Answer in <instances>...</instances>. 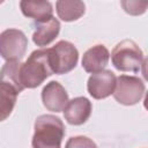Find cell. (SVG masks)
<instances>
[{"mask_svg":"<svg viewBox=\"0 0 148 148\" xmlns=\"http://www.w3.org/2000/svg\"><path fill=\"white\" fill-rule=\"evenodd\" d=\"M53 74L51 64L49 49H40L34 51L25 62L22 64L20 71L21 83L23 88H36L40 86L46 77Z\"/></svg>","mask_w":148,"mask_h":148,"instance_id":"obj_1","label":"cell"},{"mask_svg":"<svg viewBox=\"0 0 148 148\" xmlns=\"http://www.w3.org/2000/svg\"><path fill=\"white\" fill-rule=\"evenodd\" d=\"M65 125L59 117L42 114L35 121L32 148H61Z\"/></svg>","mask_w":148,"mask_h":148,"instance_id":"obj_2","label":"cell"},{"mask_svg":"<svg viewBox=\"0 0 148 148\" xmlns=\"http://www.w3.org/2000/svg\"><path fill=\"white\" fill-rule=\"evenodd\" d=\"M111 60L118 71L136 73L142 66L143 53L135 42L124 39L112 50Z\"/></svg>","mask_w":148,"mask_h":148,"instance_id":"obj_3","label":"cell"},{"mask_svg":"<svg viewBox=\"0 0 148 148\" xmlns=\"http://www.w3.org/2000/svg\"><path fill=\"white\" fill-rule=\"evenodd\" d=\"M49 56L54 74H66L71 72L75 68L79 60V52L76 47L67 40H60L49 49Z\"/></svg>","mask_w":148,"mask_h":148,"instance_id":"obj_4","label":"cell"},{"mask_svg":"<svg viewBox=\"0 0 148 148\" xmlns=\"http://www.w3.org/2000/svg\"><path fill=\"white\" fill-rule=\"evenodd\" d=\"M28 39L18 29H7L0 35V53L7 61H20L25 54Z\"/></svg>","mask_w":148,"mask_h":148,"instance_id":"obj_5","label":"cell"},{"mask_svg":"<svg viewBox=\"0 0 148 148\" xmlns=\"http://www.w3.org/2000/svg\"><path fill=\"white\" fill-rule=\"evenodd\" d=\"M143 94L145 84L141 79L130 75H120L117 77L113 97L118 103L123 105H134L140 102Z\"/></svg>","mask_w":148,"mask_h":148,"instance_id":"obj_6","label":"cell"},{"mask_svg":"<svg viewBox=\"0 0 148 148\" xmlns=\"http://www.w3.org/2000/svg\"><path fill=\"white\" fill-rule=\"evenodd\" d=\"M117 77L111 71H102L90 75L88 80V92L96 99H102L114 92Z\"/></svg>","mask_w":148,"mask_h":148,"instance_id":"obj_7","label":"cell"},{"mask_svg":"<svg viewBox=\"0 0 148 148\" xmlns=\"http://www.w3.org/2000/svg\"><path fill=\"white\" fill-rule=\"evenodd\" d=\"M42 101L44 106L52 112L64 111L69 102L66 89L57 81H51L43 88Z\"/></svg>","mask_w":148,"mask_h":148,"instance_id":"obj_8","label":"cell"},{"mask_svg":"<svg viewBox=\"0 0 148 148\" xmlns=\"http://www.w3.org/2000/svg\"><path fill=\"white\" fill-rule=\"evenodd\" d=\"M91 114V103L86 97H75L71 99L64 110V117L71 125L84 124Z\"/></svg>","mask_w":148,"mask_h":148,"instance_id":"obj_9","label":"cell"},{"mask_svg":"<svg viewBox=\"0 0 148 148\" xmlns=\"http://www.w3.org/2000/svg\"><path fill=\"white\" fill-rule=\"evenodd\" d=\"M110 53L104 45H95L87 50L82 58V67L88 73H98L104 71L109 62Z\"/></svg>","mask_w":148,"mask_h":148,"instance_id":"obj_10","label":"cell"},{"mask_svg":"<svg viewBox=\"0 0 148 148\" xmlns=\"http://www.w3.org/2000/svg\"><path fill=\"white\" fill-rule=\"evenodd\" d=\"M60 31V23L57 18L51 17L47 21L36 23V30L32 35V40L37 46H46L56 39Z\"/></svg>","mask_w":148,"mask_h":148,"instance_id":"obj_11","label":"cell"},{"mask_svg":"<svg viewBox=\"0 0 148 148\" xmlns=\"http://www.w3.org/2000/svg\"><path fill=\"white\" fill-rule=\"evenodd\" d=\"M20 7L24 16L31 17L37 22L47 21L51 17H53L52 5L49 1L23 0L20 2Z\"/></svg>","mask_w":148,"mask_h":148,"instance_id":"obj_12","label":"cell"},{"mask_svg":"<svg viewBox=\"0 0 148 148\" xmlns=\"http://www.w3.org/2000/svg\"><path fill=\"white\" fill-rule=\"evenodd\" d=\"M21 91L12 83L0 82V114L1 120H5L13 111L17 95Z\"/></svg>","mask_w":148,"mask_h":148,"instance_id":"obj_13","label":"cell"},{"mask_svg":"<svg viewBox=\"0 0 148 148\" xmlns=\"http://www.w3.org/2000/svg\"><path fill=\"white\" fill-rule=\"evenodd\" d=\"M56 7L58 16L65 22L79 20L86 10V5L82 1H57Z\"/></svg>","mask_w":148,"mask_h":148,"instance_id":"obj_14","label":"cell"},{"mask_svg":"<svg viewBox=\"0 0 148 148\" xmlns=\"http://www.w3.org/2000/svg\"><path fill=\"white\" fill-rule=\"evenodd\" d=\"M21 66L22 64L20 61H7L1 68V81L14 84L20 91L24 89L20 77Z\"/></svg>","mask_w":148,"mask_h":148,"instance_id":"obj_15","label":"cell"},{"mask_svg":"<svg viewBox=\"0 0 148 148\" xmlns=\"http://www.w3.org/2000/svg\"><path fill=\"white\" fill-rule=\"evenodd\" d=\"M124 10L131 15H141L148 8V1H139V0H126L120 2Z\"/></svg>","mask_w":148,"mask_h":148,"instance_id":"obj_16","label":"cell"},{"mask_svg":"<svg viewBox=\"0 0 148 148\" xmlns=\"http://www.w3.org/2000/svg\"><path fill=\"white\" fill-rule=\"evenodd\" d=\"M65 148H97V146L91 139L83 135H79L68 139Z\"/></svg>","mask_w":148,"mask_h":148,"instance_id":"obj_17","label":"cell"},{"mask_svg":"<svg viewBox=\"0 0 148 148\" xmlns=\"http://www.w3.org/2000/svg\"><path fill=\"white\" fill-rule=\"evenodd\" d=\"M141 72H142V75L145 77V80L148 81V57L143 60L142 62V66H141Z\"/></svg>","mask_w":148,"mask_h":148,"instance_id":"obj_18","label":"cell"},{"mask_svg":"<svg viewBox=\"0 0 148 148\" xmlns=\"http://www.w3.org/2000/svg\"><path fill=\"white\" fill-rule=\"evenodd\" d=\"M143 105H145V108L148 110V91L146 92V96H145V101H143Z\"/></svg>","mask_w":148,"mask_h":148,"instance_id":"obj_19","label":"cell"}]
</instances>
